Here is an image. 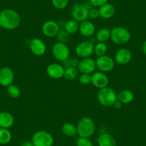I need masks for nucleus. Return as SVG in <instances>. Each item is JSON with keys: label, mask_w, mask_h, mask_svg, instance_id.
I'll list each match as a JSON object with an SVG mask.
<instances>
[{"label": "nucleus", "mask_w": 146, "mask_h": 146, "mask_svg": "<svg viewBox=\"0 0 146 146\" xmlns=\"http://www.w3.org/2000/svg\"><path fill=\"white\" fill-rule=\"evenodd\" d=\"M21 23V17L17 12L12 9H5L0 12V25L7 30L17 29Z\"/></svg>", "instance_id": "nucleus-1"}, {"label": "nucleus", "mask_w": 146, "mask_h": 146, "mask_svg": "<svg viewBox=\"0 0 146 146\" xmlns=\"http://www.w3.org/2000/svg\"><path fill=\"white\" fill-rule=\"evenodd\" d=\"M78 135L79 137L90 138L95 134L96 130V125L91 117L85 116L78 120L76 125Z\"/></svg>", "instance_id": "nucleus-2"}, {"label": "nucleus", "mask_w": 146, "mask_h": 146, "mask_svg": "<svg viewBox=\"0 0 146 146\" xmlns=\"http://www.w3.org/2000/svg\"><path fill=\"white\" fill-rule=\"evenodd\" d=\"M98 100L104 107L113 106L115 102L117 100V93L113 88L108 86L105 87L98 91Z\"/></svg>", "instance_id": "nucleus-3"}, {"label": "nucleus", "mask_w": 146, "mask_h": 146, "mask_svg": "<svg viewBox=\"0 0 146 146\" xmlns=\"http://www.w3.org/2000/svg\"><path fill=\"white\" fill-rule=\"evenodd\" d=\"M131 38V33L124 27H115L110 30V40L116 44H124Z\"/></svg>", "instance_id": "nucleus-4"}, {"label": "nucleus", "mask_w": 146, "mask_h": 146, "mask_svg": "<svg viewBox=\"0 0 146 146\" xmlns=\"http://www.w3.org/2000/svg\"><path fill=\"white\" fill-rule=\"evenodd\" d=\"M32 143L34 146H52L54 144V137L46 130H38L32 135Z\"/></svg>", "instance_id": "nucleus-5"}, {"label": "nucleus", "mask_w": 146, "mask_h": 146, "mask_svg": "<svg viewBox=\"0 0 146 146\" xmlns=\"http://www.w3.org/2000/svg\"><path fill=\"white\" fill-rule=\"evenodd\" d=\"M89 5L87 4H75L71 8L72 19L78 22H82L87 20L88 18V13L90 9Z\"/></svg>", "instance_id": "nucleus-6"}, {"label": "nucleus", "mask_w": 146, "mask_h": 146, "mask_svg": "<svg viewBox=\"0 0 146 146\" xmlns=\"http://www.w3.org/2000/svg\"><path fill=\"white\" fill-rule=\"evenodd\" d=\"M52 53L56 60L60 62H64L70 58V50L67 44L57 42L52 46Z\"/></svg>", "instance_id": "nucleus-7"}, {"label": "nucleus", "mask_w": 146, "mask_h": 146, "mask_svg": "<svg viewBox=\"0 0 146 146\" xmlns=\"http://www.w3.org/2000/svg\"><path fill=\"white\" fill-rule=\"evenodd\" d=\"M95 44L90 40H85L80 42L75 47V54L80 58L90 57L94 53Z\"/></svg>", "instance_id": "nucleus-8"}, {"label": "nucleus", "mask_w": 146, "mask_h": 146, "mask_svg": "<svg viewBox=\"0 0 146 146\" xmlns=\"http://www.w3.org/2000/svg\"><path fill=\"white\" fill-rule=\"evenodd\" d=\"M96 67L99 71L102 72H111L115 67V60L108 55H103L98 57L95 60Z\"/></svg>", "instance_id": "nucleus-9"}, {"label": "nucleus", "mask_w": 146, "mask_h": 146, "mask_svg": "<svg viewBox=\"0 0 146 146\" xmlns=\"http://www.w3.org/2000/svg\"><path fill=\"white\" fill-rule=\"evenodd\" d=\"M96 62L95 60L91 57L83 58L80 61L78 66L79 72L81 74H90L92 75L96 70Z\"/></svg>", "instance_id": "nucleus-10"}, {"label": "nucleus", "mask_w": 146, "mask_h": 146, "mask_svg": "<svg viewBox=\"0 0 146 146\" xmlns=\"http://www.w3.org/2000/svg\"><path fill=\"white\" fill-rule=\"evenodd\" d=\"M91 83L95 88L102 89L108 86L109 78L105 72L98 71L95 72L91 75Z\"/></svg>", "instance_id": "nucleus-11"}, {"label": "nucleus", "mask_w": 146, "mask_h": 146, "mask_svg": "<svg viewBox=\"0 0 146 146\" xmlns=\"http://www.w3.org/2000/svg\"><path fill=\"white\" fill-rule=\"evenodd\" d=\"M29 50L36 56H42L47 51L45 42L40 38H34L30 40L29 44Z\"/></svg>", "instance_id": "nucleus-12"}, {"label": "nucleus", "mask_w": 146, "mask_h": 146, "mask_svg": "<svg viewBox=\"0 0 146 146\" xmlns=\"http://www.w3.org/2000/svg\"><path fill=\"white\" fill-rule=\"evenodd\" d=\"M15 74L10 67H3L0 69V85L7 88L13 84Z\"/></svg>", "instance_id": "nucleus-13"}, {"label": "nucleus", "mask_w": 146, "mask_h": 146, "mask_svg": "<svg viewBox=\"0 0 146 146\" xmlns=\"http://www.w3.org/2000/svg\"><path fill=\"white\" fill-rule=\"evenodd\" d=\"M42 32L44 36L47 37L56 36L60 32L58 23L54 20H47L42 26Z\"/></svg>", "instance_id": "nucleus-14"}, {"label": "nucleus", "mask_w": 146, "mask_h": 146, "mask_svg": "<svg viewBox=\"0 0 146 146\" xmlns=\"http://www.w3.org/2000/svg\"><path fill=\"white\" fill-rule=\"evenodd\" d=\"M46 72L50 78L54 80L61 79L64 76V67L58 63H51L46 68Z\"/></svg>", "instance_id": "nucleus-15"}, {"label": "nucleus", "mask_w": 146, "mask_h": 146, "mask_svg": "<svg viewBox=\"0 0 146 146\" xmlns=\"http://www.w3.org/2000/svg\"><path fill=\"white\" fill-rule=\"evenodd\" d=\"M132 57L133 55L130 50L127 48H121L117 50L115 54V62L120 65H125L131 61Z\"/></svg>", "instance_id": "nucleus-16"}, {"label": "nucleus", "mask_w": 146, "mask_h": 146, "mask_svg": "<svg viewBox=\"0 0 146 146\" xmlns=\"http://www.w3.org/2000/svg\"><path fill=\"white\" fill-rule=\"evenodd\" d=\"M80 33L85 37L92 36L95 33V26L92 22L89 20H85L80 22L79 26Z\"/></svg>", "instance_id": "nucleus-17"}, {"label": "nucleus", "mask_w": 146, "mask_h": 146, "mask_svg": "<svg viewBox=\"0 0 146 146\" xmlns=\"http://www.w3.org/2000/svg\"><path fill=\"white\" fill-rule=\"evenodd\" d=\"M15 123V117L9 112L0 113V127L9 129L13 126Z\"/></svg>", "instance_id": "nucleus-18"}, {"label": "nucleus", "mask_w": 146, "mask_h": 146, "mask_svg": "<svg viewBox=\"0 0 146 146\" xmlns=\"http://www.w3.org/2000/svg\"><path fill=\"white\" fill-rule=\"evenodd\" d=\"M100 17L103 19H108L113 17L115 14V7L110 3H106L99 7Z\"/></svg>", "instance_id": "nucleus-19"}, {"label": "nucleus", "mask_w": 146, "mask_h": 146, "mask_svg": "<svg viewBox=\"0 0 146 146\" xmlns=\"http://www.w3.org/2000/svg\"><path fill=\"white\" fill-rule=\"evenodd\" d=\"M98 146H117V143L112 135L109 133H102L97 139Z\"/></svg>", "instance_id": "nucleus-20"}, {"label": "nucleus", "mask_w": 146, "mask_h": 146, "mask_svg": "<svg viewBox=\"0 0 146 146\" xmlns=\"http://www.w3.org/2000/svg\"><path fill=\"white\" fill-rule=\"evenodd\" d=\"M117 100L121 102L122 103L129 104L134 99V94L130 90H123L118 94H117Z\"/></svg>", "instance_id": "nucleus-21"}, {"label": "nucleus", "mask_w": 146, "mask_h": 146, "mask_svg": "<svg viewBox=\"0 0 146 146\" xmlns=\"http://www.w3.org/2000/svg\"><path fill=\"white\" fill-rule=\"evenodd\" d=\"M62 132L67 137H74L78 135L77 126L71 123H65L62 126Z\"/></svg>", "instance_id": "nucleus-22"}, {"label": "nucleus", "mask_w": 146, "mask_h": 146, "mask_svg": "<svg viewBox=\"0 0 146 146\" xmlns=\"http://www.w3.org/2000/svg\"><path fill=\"white\" fill-rule=\"evenodd\" d=\"M97 41L98 42H106L110 39V29L108 28H102L100 29L96 32L95 36Z\"/></svg>", "instance_id": "nucleus-23"}, {"label": "nucleus", "mask_w": 146, "mask_h": 146, "mask_svg": "<svg viewBox=\"0 0 146 146\" xmlns=\"http://www.w3.org/2000/svg\"><path fill=\"white\" fill-rule=\"evenodd\" d=\"M79 71L78 67H70L67 68H64V72L63 78L68 81L74 80L78 76Z\"/></svg>", "instance_id": "nucleus-24"}, {"label": "nucleus", "mask_w": 146, "mask_h": 146, "mask_svg": "<svg viewBox=\"0 0 146 146\" xmlns=\"http://www.w3.org/2000/svg\"><path fill=\"white\" fill-rule=\"evenodd\" d=\"M79 22L74 19H70V20L67 21L64 25V30L70 35H73V34L76 33L78 31H79Z\"/></svg>", "instance_id": "nucleus-25"}, {"label": "nucleus", "mask_w": 146, "mask_h": 146, "mask_svg": "<svg viewBox=\"0 0 146 146\" xmlns=\"http://www.w3.org/2000/svg\"><path fill=\"white\" fill-rule=\"evenodd\" d=\"M12 133L9 129L0 127V144H8L12 140Z\"/></svg>", "instance_id": "nucleus-26"}, {"label": "nucleus", "mask_w": 146, "mask_h": 146, "mask_svg": "<svg viewBox=\"0 0 146 146\" xmlns=\"http://www.w3.org/2000/svg\"><path fill=\"white\" fill-rule=\"evenodd\" d=\"M108 52V46L105 42H98L94 47V53L97 57L105 55Z\"/></svg>", "instance_id": "nucleus-27"}, {"label": "nucleus", "mask_w": 146, "mask_h": 146, "mask_svg": "<svg viewBox=\"0 0 146 146\" xmlns=\"http://www.w3.org/2000/svg\"><path fill=\"white\" fill-rule=\"evenodd\" d=\"M7 91L8 95L10 98H14V99L18 98L21 95V90L19 87L15 85H13V84L7 87Z\"/></svg>", "instance_id": "nucleus-28"}, {"label": "nucleus", "mask_w": 146, "mask_h": 146, "mask_svg": "<svg viewBox=\"0 0 146 146\" xmlns=\"http://www.w3.org/2000/svg\"><path fill=\"white\" fill-rule=\"evenodd\" d=\"M56 36H57L59 42L64 43V44H67L70 41V35L67 33L64 29V30L60 31Z\"/></svg>", "instance_id": "nucleus-29"}, {"label": "nucleus", "mask_w": 146, "mask_h": 146, "mask_svg": "<svg viewBox=\"0 0 146 146\" xmlns=\"http://www.w3.org/2000/svg\"><path fill=\"white\" fill-rule=\"evenodd\" d=\"M53 7L57 9H64L67 7L69 0H51Z\"/></svg>", "instance_id": "nucleus-30"}, {"label": "nucleus", "mask_w": 146, "mask_h": 146, "mask_svg": "<svg viewBox=\"0 0 146 146\" xmlns=\"http://www.w3.org/2000/svg\"><path fill=\"white\" fill-rule=\"evenodd\" d=\"M63 64L62 66L64 68H67L70 67H78V64H79L80 61L77 58H72V59H67L65 61L62 62Z\"/></svg>", "instance_id": "nucleus-31"}, {"label": "nucleus", "mask_w": 146, "mask_h": 146, "mask_svg": "<svg viewBox=\"0 0 146 146\" xmlns=\"http://www.w3.org/2000/svg\"><path fill=\"white\" fill-rule=\"evenodd\" d=\"M77 146H94L93 143L90 138L79 137L76 141Z\"/></svg>", "instance_id": "nucleus-32"}, {"label": "nucleus", "mask_w": 146, "mask_h": 146, "mask_svg": "<svg viewBox=\"0 0 146 146\" xmlns=\"http://www.w3.org/2000/svg\"><path fill=\"white\" fill-rule=\"evenodd\" d=\"M91 75L90 74H81L79 77V82L82 85H88L91 83Z\"/></svg>", "instance_id": "nucleus-33"}, {"label": "nucleus", "mask_w": 146, "mask_h": 146, "mask_svg": "<svg viewBox=\"0 0 146 146\" xmlns=\"http://www.w3.org/2000/svg\"><path fill=\"white\" fill-rule=\"evenodd\" d=\"M88 17H90L92 19H98V17H100L99 8H97V7L90 8L89 13H88Z\"/></svg>", "instance_id": "nucleus-34"}, {"label": "nucleus", "mask_w": 146, "mask_h": 146, "mask_svg": "<svg viewBox=\"0 0 146 146\" xmlns=\"http://www.w3.org/2000/svg\"><path fill=\"white\" fill-rule=\"evenodd\" d=\"M108 2V0H90V4L93 7L99 8Z\"/></svg>", "instance_id": "nucleus-35"}, {"label": "nucleus", "mask_w": 146, "mask_h": 146, "mask_svg": "<svg viewBox=\"0 0 146 146\" xmlns=\"http://www.w3.org/2000/svg\"><path fill=\"white\" fill-rule=\"evenodd\" d=\"M123 104L121 102H120L119 100H117L115 102L114 105H113V107H114L115 109L120 110L123 108Z\"/></svg>", "instance_id": "nucleus-36"}, {"label": "nucleus", "mask_w": 146, "mask_h": 146, "mask_svg": "<svg viewBox=\"0 0 146 146\" xmlns=\"http://www.w3.org/2000/svg\"><path fill=\"white\" fill-rule=\"evenodd\" d=\"M20 146H34L33 143H32V141H24L22 144L20 145Z\"/></svg>", "instance_id": "nucleus-37"}, {"label": "nucleus", "mask_w": 146, "mask_h": 146, "mask_svg": "<svg viewBox=\"0 0 146 146\" xmlns=\"http://www.w3.org/2000/svg\"><path fill=\"white\" fill-rule=\"evenodd\" d=\"M142 50H143V52L145 55L146 56V40H145V42H143V46H142Z\"/></svg>", "instance_id": "nucleus-38"}, {"label": "nucleus", "mask_w": 146, "mask_h": 146, "mask_svg": "<svg viewBox=\"0 0 146 146\" xmlns=\"http://www.w3.org/2000/svg\"><path fill=\"white\" fill-rule=\"evenodd\" d=\"M0 28H1V25H0Z\"/></svg>", "instance_id": "nucleus-39"}]
</instances>
